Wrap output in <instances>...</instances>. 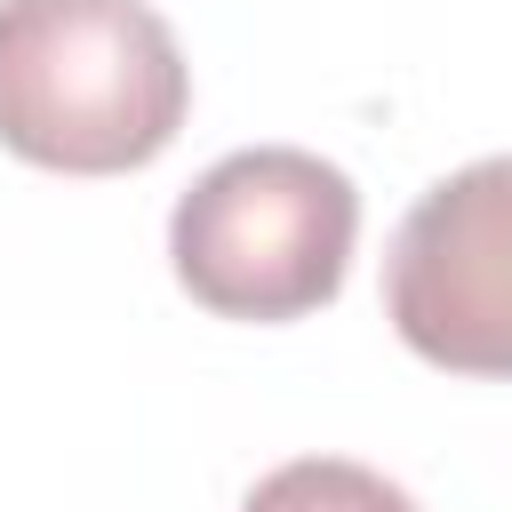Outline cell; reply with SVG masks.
<instances>
[{"mask_svg": "<svg viewBox=\"0 0 512 512\" xmlns=\"http://www.w3.org/2000/svg\"><path fill=\"white\" fill-rule=\"evenodd\" d=\"M240 512H424V504L352 456H296V464L264 472Z\"/></svg>", "mask_w": 512, "mask_h": 512, "instance_id": "4", "label": "cell"}, {"mask_svg": "<svg viewBox=\"0 0 512 512\" xmlns=\"http://www.w3.org/2000/svg\"><path fill=\"white\" fill-rule=\"evenodd\" d=\"M384 312L416 360L512 384V152L440 176L400 216Z\"/></svg>", "mask_w": 512, "mask_h": 512, "instance_id": "3", "label": "cell"}, {"mask_svg": "<svg viewBox=\"0 0 512 512\" xmlns=\"http://www.w3.org/2000/svg\"><path fill=\"white\" fill-rule=\"evenodd\" d=\"M360 192L304 144L224 152L168 216V256L216 320H304L344 288Z\"/></svg>", "mask_w": 512, "mask_h": 512, "instance_id": "2", "label": "cell"}, {"mask_svg": "<svg viewBox=\"0 0 512 512\" xmlns=\"http://www.w3.org/2000/svg\"><path fill=\"white\" fill-rule=\"evenodd\" d=\"M192 64L152 0H0V144L56 176H128L176 144Z\"/></svg>", "mask_w": 512, "mask_h": 512, "instance_id": "1", "label": "cell"}]
</instances>
